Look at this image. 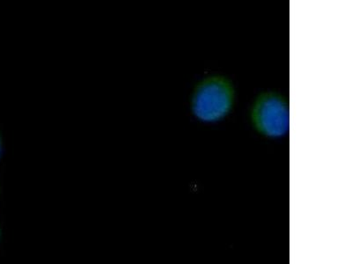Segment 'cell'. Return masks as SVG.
I'll list each match as a JSON object with an SVG mask.
<instances>
[{
  "instance_id": "cell-1",
  "label": "cell",
  "mask_w": 352,
  "mask_h": 264,
  "mask_svg": "<svg viewBox=\"0 0 352 264\" xmlns=\"http://www.w3.org/2000/svg\"><path fill=\"white\" fill-rule=\"evenodd\" d=\"M234 100V88L228 78L212 75L204 78L195 88L192 109L204 122H215L230 111Z\"/></svg>"
},
{
  "instance_id": "cell-2",
  "label": "cell",
  "mask_w": 352,
  "mask_h": 264,
  "mask_svg": "<svg viewBox=\"0 0 352 264\" xmlns=\"http://www.w3.org/2000/svg\"><path fill=\"white\" fill-rule=\"evenodd\" d=\"M253 119L257 129L266 136H284L289 129L287 103L280 94H263L254 103Z\"/></svg>"
},
{
  "instance_id": "cell-3",
  "label": "cell",
  "mask_w": 352,
  "mask_h": 264,
  "mask_svg": "<svg viewBox=\"0 0 352 264\" xmlns=\"http://www.w3.org/2000/svg\"><path fill=\"white\" fill-rule=\"evenodd\" d=\"M2 152V144H1V138H0V156H1Z\"/></svg>"
}]
</instances>
